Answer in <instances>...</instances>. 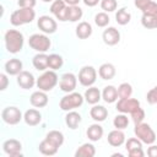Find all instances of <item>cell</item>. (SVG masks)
I'll return each instance as SVG.
<instances>
[{"mask_svg": "<svg viewBox=\"0 0 157 157\" xmlns=\"http://www.w3.org/2000/svg\"><path fill=\"white\" fill-rule=\"evenodd\" d=\"M1 118H2L4 123H6L9 125H16L23 119L20 108L13 107V105L4 108L1 112Z\"/></svg>", "mask_w": 157, "mask_h": 157, "instance_id": "ba28073f", "label": "cell"}, {"mask_svg": "<svg viewBox=\"0 0 157 157\" xmlns=\"http://www.w3.org/2000/svg\"><path fill=\"white\" fill-rule=\"evenodd\" d=\"M83 101H85V97L78 93V92H70L67 93L66 96H64L60 102H59V107L61 110H65V112H70L75 108H78L83 104Z\"/></svg>", "mask_w": 157, "mask_h": 157, "instance_id": "277c9868", "label": "cell"}, {"mask_svg": "<svg viewBox=\"0 0 157 157\" xmlns=\"http://www.w3.org/2000/svg\"><path fill=\"white\" fill-rule=\"evenodd\" d=\"M38 150H39V152H40L42 155H45V156H53V155H55V153L58 152L59 147L55 146L54 144H52L49 140L44 139V140L39 144Z\"/></svg>", "mask_w": 157, "mask_h": 157, "instance_id": "83f0119b", "label": "cell"}, {"mask_svg": "<svg viewBox=\"0 0 157 157\" xmlns=\"http://www.w3.org/2000/svg\"><path fill=\"white\" fill-rule=\"evenodd\" d=\"M23 120L29 126H36L42 121V114L37 109H27L23 114Z\"/></svg>", "mask_w": 157, "mask_h": 157, "instance_id": "ac0fdd59", "label": "cell"}, {"mask_svg": "<svg viewBox=\"0 0 157 157\" xmlns=\"http://www.w3.org/2000/svg\"><path fill=\"white\" fill-rule=\"evenodd\" d=\"M9 85V78L6 74H0V91H5Z\"/></svg>", "mask_w": 157, "mask_h": 157, "instance_id": "f6af8a7d", "label": "cell"}, {"mask_svg": "<svg viewBox=\"0 0 157 157\" xmlns=\"http://www.w3.org/2000/svg\"><path fill=\"white\" fill-rule=\"evenodd\" d=\"M65 123H66V125L70 129L75 130L78 126V124L81 123V115H80V113H77L75 110L67 112V114L65 115Z\"/></svg>", "mask_w": 157, "mask_h": 157, "instance_id": "f1b7e54d", "label": "cell"}, {"mask_svg": "<svg viewBox=\"0 0 157 157\" xmlns=\"http://www.w3.org/2000/svg\"><path fill=\"white\" fill-rule=\"evenodd\" d=\"M118 88H115L112 85L105 86L102 91V99L105 103H114L118 101Z\"/></svg>", "mask_w": 157, "mask_h": 157, "instance_id": "cb8c5ba5", "label": "cell"}, {"mask_svg": "<svg viewBox=\"0 0 157 157\" xmlns=\"http://www.w3.org/2000/svg\"><path fill=\"white\" fill-rule=\"evenodd\" d=\"M137 108H140V102L136 98H119L117 102V110L124 114H131Z\"/></svg>", "mask_w": 157, "mask_h": 157, "instance_id": "9c48e42d", "label": "cell"}, {"mask_svg": "<svg viewBox=\"0 0 157 157\" xmlns=\"http://www.w3.org/2000/svg\"><path fill=\"white\" fill-rule=\"evenodd\" d=\"M66 2L64 0H54L50 5V12L61 22L66 21Z\"/></svg>", "mask_w": 157, "mask_h": 157, "instance_id": "4fadbf2b", "label": "cell"}, {"mask_svg": "<svg viewBox=\"0 0 157 157\" xmlns=\"http://www.w3.org/2000/svg\"><path fill=\"white\" fill-rule=\"evenodd\" d=\"M22 67H23V64L17 58H12L5 63V72L11 76H17L22 71Z\"/></svg>", "mask_w": 157, "mask_h": 157, "instance_id": "2e32d148", "label": "cell"}, {"mask_svg": "<svg viewBox=\"0 0 157 157\" xmlns=\"http://www.w3.org/2000/svg\"><path fill=\"white\" fill-rule=\"evenodd\" d=\"M64 64V59L59 54H50L48 56V66L52 70H59Z\"/></svg>", "mask_w": 157, "mask_h": 157, "instance_id": "836d02e7", "label": "cell"}, {"mask_svg": "<svg viewBox=\"0 0 157 157\" xmlns=\"http://www.w3.org/2000/svg\"><path fill=\"white\" fill-rule=\"evenodd\" d=\"M29 102L33 107L36 108H43L48 104V96L44 91H36L31 94L29 97Z\"/></svg>", "mask_w": 157, "mask_h": 157, "instance_id": "e0dca14e", "label": "cell"}, {"mask_svg": "<svg viewBox=\"0 0 157 157\" xmlns=\"http://www.w3.org/2000/svg\"><path fill=\"white\" fill-rule=\"evenodd\" d=\"M82 1H83V4H85L86 6H88V7H93V6L98 5V2H101V0H82Z\"/></svg>", "mask_w": 157, "mask_h": 157, "instance_id": "c3c4849f", "label": "cell"}, {"mask_svg": "<svg viewBox=\"0 0 157 157\" xmlns=\"http://www.w3.org/2000/svg\"><path fill=\"white\" fill-rule=\"evenodd\" d=\"M156 12H157V2L156 1H151L150 5L142 11V13H145V15H152Z\"/></svg>", "mask_w": 157, "mask_h": 157, "instance_id": "b9f144b4", "label": "cell"}, {"mask_svg": "<svg viewBox=\"0 0 157 157\" xmlns=\"http://www.w3.org/2000/svg\"><path fill=\"white\" fill-rule=\"evenodd\" d=\"M37 80L34 78L33 74L29 71H21L17 75V85L23 90H29L36 85Z\"/></svg>", "mask_w": 157, "mask_h": 157, "instance_id": "5bb4252c", "label": "cell"}, {"mask_svg": "<svg viewBox=\"0 0 157 157\" xmlns=\"http://www.w3.org/2000/svg\"><path fill=\"white\" fill-rule=\"evenodd\" d=\"M2 150L6 155L11 156V157H21V150H22V145L18 140L16 139H9L6 141H4L2 144Z\"/></svg>", "mask_w": 157, "mask_h": 157, "instance_id": "7c38bea8", "label": "cell"}, {"mask_svg": "<svg viewBox=\"0 0 157 157\" xmlns=\"http://www.w3.org/2000/svg\"><path fill=\"white\" fill-rule=\"evenodd\" d=\"M28 45L38 53H45V52L49 50V48L52 45V42H50L49 37L45 36V33L44 34L34 33L28 38Z\"/></svg>", "mask_w": 157, "mask_h": 157, "instance_id": "8992f818", "label": "cell"}, {"mask_svg": "<svg viewBox=\"0 0 157 157\" xmlns=\"http://www.w3.org/2000/svg\"><path fill=\"white\" fill-rule=\"evenodd\" d=\"M130 115H131L132 121H134L135 124H139V123H142L144 119H145V110L140 107V108H137L136 110H134Z\"/></svg>", "mask_w": 157, "mask_h": 157, "instance_id": "ab89813d", "label": "cell"}, {"mask_svg": "<svg viewBox=\"0 0 157 157\" xmlns=\"http://www.w3.org/2000/svg\"><path fill=\"white\" fill-rule=\"evenodd\" d=\"M109 16L107 15V12H98L96 16H94V23L98 26V27H107L109 25Z\"/></svg>", "mask_w": 157, "mask_h": 157, "instance_id": "8d00e7d4", "label": "cell"}, {"mask_svg": "<svg viewBox=\"0 0 157 157\" xmlns=\"http://www.w3.org/2000/svg\"><path fill=\"white\" fill-rule=\"evenodd\" d=\"M97 80V71L93 66H82L78 71V82L85 86V87H90L92 86Z\"/></svg>", "mask_w": 157, "mask_h": 157, "instance_id": "52a82bcc", "label": "cell"}, {"mask_svg": "<svg viewBox=\"0 0 157 157\" xmlns=\"http://www.w3.org/2000/svg\"><path fill=\"white\" fill-rule=\"evenodd\" d=\"M102 39L107 45H115L120 40V32L115 27H108L102 33Z\"/></svg>", "mask_w": 157, "mask_h": 157, "instance_id": "9a60e30c", "label": "cell"}, {"mask_svg": "<svg viewBox=\"0 0 157 157\" xmlns=\"http://www.w3.org/2000/svg\"><path fill=\"white\" fill-rule=\"evenodd\" d=\"M85 101L88 103V104H97L101 99H102V93L101 91L97 88V87H93V86H90L86 91H85Z\"/></svg>", "mask_w": 157, "mask_h": 157, "instance_id": "44dd1931", "label": "cell"}, {"mask_svg": "<svg viewBox=\"0 0 157 157\" xmlns=\"http://www.w3.org/2000/svg\"><path fill=\"white\" fill-rule=\"evenodd\" d=\"M130 20H131V15H130V12L125 7H121V9H119L117 11V13H115V21H117L118 25L125 26V25H128L130 22Z\"/></svg>", "mask_w": 157, "mask_h": 157, "instance_id": "4dcf8cb0", "label": "cell"}, {"mask_svg": "<svg viewBox=\"0 0 157 157\" xmlns=\"http://www.w3.org/2000/svg\"><path fill=\"white\" fill-rule=\"evenodd\" d=\"M115 66L110 63H104L98 69V75L103 80H112L115 76Z\"/></svg>", "mask_w": 157, "mask_h": 157, "instance_id": "603a6c76", "label": "cell"}, {"mask_svg": "<svg viewBox=\"0 0 157 157\" xmlns=\"http://www.w3.org/2000/svg\"><path fill=\"white\" fill-rule=\"evenodd\" d=\"M64 1L66 2L67 6H74V5H78V2L81 0H64Z\"/></svg>", "mask_w": 157, "mask_h": 157, "instance_id": "681fc988", "label": "cell"}, {"mask_svg": "<svg viewBox=\"0 0 157 157\" xmlns=\"http://www.w3.org/2000/svg\"><path fill=\"white\" fill-rule=\"evenodd\" d=\"M146 101L148 104H156L157 103V86L151 88L146 94Z\"/></svg>", "mask_w": 157, "mask_h": 157, "instance_id": "60d3db41", "label": "cell"}, {"mask_svg": "<svg viewBox=\"0 0 157 157\" xmlns=\"http://www.w3.org/2000/svg\"><path fill=\"white\" fill-rule=\"evenodd\" d=\"M48 56L45 53H38L33 56L32 59V64L34 66L36 70L38 71H45L49 66H48Z\"/></svg>", "mask_w": 157, "mask_h": 157, "instance_id": "7402d4cb", "label": "cell"}, {"mask_svg": "<svg viewBox=\"0 0 157 157\" xmlns=\"http://www.w3.org/2000/svg\"><path fill=\"white\" fill-rule=\"evenodd\" d=\"M103 132H104L103 128L98 123H96V124H92V125L88 126V129L86 131V135L91 141H98V140L102 139Z\"/></svg>", "mask_w": 157, "mask_h": 157, "instance_id": "484cf974", "label": "cell"}, {"mask_svg": "<svg viewBox=\"0 0 157 157\" xmlns=\"http://www.w3.org/2000/svg\"><path fill=\"white\" fill-rule=\"evenodd\" d=\"M76 85H77V77L72 72H65L61 75L59 81V88L63 92H66V93L74 92V90L76 88Z\"/></svg>", "mask_w": 157, "mask_h": 157, "instance_id": "30bf717a", "label": "cell"}, {"mask_svg": "<svg viewBox=\"0 0 157 157\" xmlns=\"http://www.w3.org/2000/svg\"><path fill=\"white\" fill-rule=\"evenodd\" d=\"M125 148L126 151H132V150H137V148H142V142L137 139V137H130L128 139V141L125 142Z\"/></svg>", "mask_w": 157, "mask_h": 157, "instance_id": "f35d334b", "label": "cell"}, {"mask_svg": "<svg viewBox=\"0 0 157 157\" xmlns=\"http://www.w3.org/2000/svg\"><path fill=\"white\" fill-rule=\"evenodd\" d=\"M108 144L113 147H119L121 146L124 142H125V134L119 130V129H115V130H112L109 134H108Z\"/></svg>", "mask_w": 157, "mask_h": 157, "instance_id": "d6986e66", "label": "cell"}, {"mask_svg": "<svg viewBox=\"0 0 157 157\" xmlns=\"http://www.w3.org/2000/svg\"><path fill=\"white\" fill-rule=\"evenodd\" d=\"M134 132L136 135V137L142 142V144H146V145H152L155 141H156V134L153 131V129L146 124V123H139V124H135V128H134Z\"/></svg>", "mask_w": 157, "mask_h": 157, "instance_id": "5b68a950", "label": "cell"}, {"mask_svg": "<svg viewBox=\"0 0 157 157\" xmlns=\"http://www.w3.org/2000/svg\"><path fill=\"white\" fill-rule=\"evenodd\" d=\"M59 82V77L56 75V72L54 70H49V71H43V74L37 78V87L40 91L48 92L52 91Z\"/></svg>", "mask_w": 157, "mask_h": 157, "instance_id": "3957f363", "label": "cell"}, {"mask_svg": "<svg viewBox=\"0 0 157 157\" xmlns=\"http://www.w3.org/2000/svg\"><path fill=\"white\" fill-rule=\"evenodd\" d=\"M96 155V148L92 144H83L81 145L76 152H75V157H93Z\"/></svg>", "mask_w": 157, "mask_h": 157, "instance_id": "f546056e", "label": "cell"}, {"mask_svg": "<svg viewBox=\"0 0 157 157\" xmlns=\"http://www.w3.org/2000/svg\"><path fill=\"white\" fill-rule=\"evenodd\" d=\"M90 115H91V118H92L94 121H97V123L104 121V120L107 119V117H108V110H107V108L103 107V105L93 104V107L90 109Z\"/></svg>", "mask_w": 157, "mask_h": 157, "instance_id": "ffe728a7", "label": "cell"}, {"mask_svg": "<svg viewBox=\"0 0 157 157\" xmlns=\"http://www.w3.org/2000/svg\"><path fill=\"white\" fill-rule=\"evenodd\" d=\"M17 5L20 7H25V9H28V7L33 9L36 6V0H18Z\"/></svg>", "mask_w": 157, "mask_h": 157, "instance_id": "7bdbcfd3", "label": "cell"}, {"mask_svg": "<svg viewBox=\"0 0 157 157\" xmlns=\"http://www.w3.org/2000/svg\"><path fill=\"white\" fill-rule=\"evenodd\" d=\"M42 1H44V2H53L54 0H42Z\"/></svg>", "mask_w": 157, "mask_h": 157, "instance_id": "f907efd6", "label": "cell"}, {"mask_svg": "<svg viewBox=\"0 0 157 157\" xmlns=\"http://www.w3.org/2000/svg\"><path fill=\"white\" fill-rule=\"evenodd\" d=\"M147 155L150 157H157V146L156 145H151L147 148Z\"/></svg>", "mask_w": 157, "mask_h": 157, "instance_id": "7dc6e473", "label": "cell"}, {"mask_svg": "<svg viewBox=\"0 0 157 157\" xmlns=\"http://www.w3.org/2000/svg\"><path fill=\"white\" fill-rule=\"evenodd\" d=\"M141 23L147 29H155V28H157V12L156 13H152V15H145V13H142Z\"/></svg>", "mask_w": 157, "mask_h": 157, "instance_id": "d6a6232c", "label": "cell"}, {"mask_svg": "<svg viewBox=\"0 0 157 157\" xmlns=\"http://www.w3.org/2000/svg\"><path fill=\"white\" fill-rule=\"evenodd\" d=\"M92 34V26L91 23L82 21L76 26V37L78 39H87Z\"/></svg>", "mask_w": 157, "mask_h": 157, "instance_id": "d4e9b609", "label": "cell"}, {"mask_svg": "<svg viewBox=\"0 0 157 157\" xmlns=\"http://www.w3.org/2000/svg\"><path fill=\"white\" fill-rule=\"evenodd\" d=\"M132 94V87L128 82H123L118 87V96L119 98H130Z\"/></svg>", "mask_w": 157, "mask_h": 157, "instance_id": "d590c367", "label": "cell"}, {"mask_svg": "<svg viewBox=\"0 0 157 157\" xmlns=\"http://www.w3.org/2000/svg\"><path fill=\"white\" fill-rule=\"evenodd\" d=\"M82 15H83V11L78 5H74V6H67L66 7V21L77 22L78 20H81Z\"/></svg>", "mask_w": 157, "mask_h": 157, "instance_id": "4316f807", "label": "cell"}, {"mask_svg": "<svg viewBox=\"0 0 157 157\" xmlns=\"http://www.w3.org/2000/svg\"><path fill=\"white\" fill-rule=\"evenodd\" d=\"M113 125H114L115 129L124 130V129H126L128 125H129V118H128L124 113L118 114V115H115V118H114V120H113Z\"/></svg>", "mask_w": 157, "mask_h": 157, "instance_id": "e575fe53", "label": "cell"}, {"mask_svg": "<svg viewBox=\"0 0 157 157\" xmlns=\"http://www.w3.org/2000/svg\"><path fill=\"white\" fill-rule=\"evenodd\" d=\"M128 155L130 156V157H144V151H142V148H137V150H132V151H129L128 152Z\"/></svg>", "mask_w": 157, "mask_h": 157, "instance_id": "bcb514c9", "label": "cell"}, {"mask_svg": "<svg viewBox=\"0 0 157 157\" xmlns=\"http://www.w3.org/2000/svg\"><path fill=\"white\" fill-rule=\"evenodd\" d=\"M45 139L49 140L52 144H54V145L58 146V147H60V146L64 144V135H63V132L59 131V130H50V131L47 134Z\"/></svg>", "mask_w": 157, "mask_h": 157, "instance_id": "1f68e13d", "label": "cell"}, {"mask_svg": "<svg viewBox=\"0 0 157 157\" xmlns=\"http://www.w3.org/2000/svg\"><path fill=\"white\" fill-rule=\"evenodd\" d=\"M37 26H38V28H39L43 33H45V34H52V33H54V32L56 31V28H58L56 21H55L53 17L47 16V15H43V16H40V17L38 18Z\"/></svg>", "mask_w": 157, "mask_h": 157, "instance_id": "8fae6325", "label": "cell"}, {"mask_svg": "<svg viewBox=\"0 0 157 157\" xmlns=\"http://www.w3.org/2000/svg\"><path fill=\"white\" fill-rule=\"evenodd\" d=\"M36 17V11L32 7L25 9V7H20L18 10H15L11 16H10V22L12 26L18 27L26 23H31Z\"/></svg>", "mask_w": 157, "mask_h": 157, "instance_id": "7a4b0ae2", "label": "cell"}, {"mask_svg": "<svg viewBox=\"0 0 157 157\" xmlns=\"http://www.w3.org/2000/svg\"><path fill=\"white\" fill-rule=\"evenodd\" d=\"M4 40H5V47L6 50L11 54H17L22 50L23 48V43H25V38L23 34L17 31V29H9L6 31L5 36H4Z\"/></svg>", "mask_w": 157, "mask_h": 157, "instance_id": "6da1fadb", "label": "cell"}, {"mask_svg": "<svg viewBox=\"0 0 157 157\" xmlns=\"http://www.w3.org/2000/svg\"><path fill=\"white\" fill-rule=\"evenodd\" d=\"M152 0H135L134 1V4H135V6L139 9V10H141V11H144L148 5H150V2H151Z\"/></svg>", "mask_w": 157, "mask_h": 157, "instance_id": "ee69618b", "label": "cell"}, {"mask_svg": "<svg viewBox=\"0 0 157 157\" xmlns=\"http://www.w3.org/2000/svg\"><path fill=\"white\" fill-rule=\"evenodd\" d=\"M101 7L104 12H113L118 7L117 0H101Z\"/></svg>", "mask_w": 157, "mask_h": 157, "instance_id": "74e56055", "label": "cell"}]
</instances>
